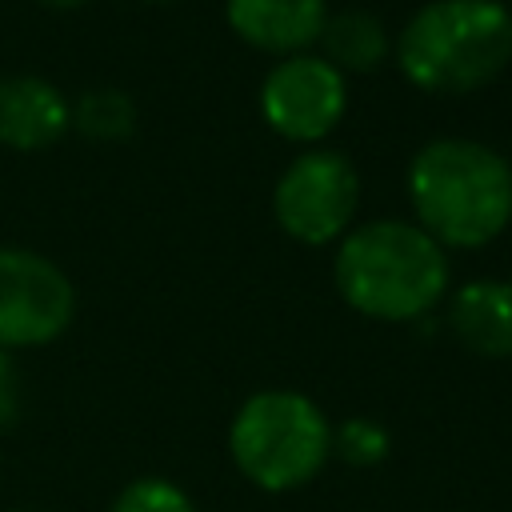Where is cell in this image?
I'll return each instance as SVG.
<instances>
[{
    "mask_svg": "<svg viewBox=\"0 0 512 512\" xmlns=\"http://www.w3.org/2000/svg\"><path fill=\"white\" fill-rule=\"evenodd\" d=\"M408 200L440 248H484L512 224V164L480 140H428L408 164Z\"/></svg>",
    "mask_w": 512,
    "mask_h": 512,
    "instance_id": "6da1fadb",
    "label": "cell"
},
{
    "mask_svg": "<svg viewBox=\"0 0 512 512\" xmlns=\"http://www.w3.org/2000/svg\"><path fill=\"white\" fill-rule=\"evenodd\" d=\"M332 280L340 300L384 324L432 312L448 292V252L408 220H368L340 236Z\"/></svg>",
    "mask_w": 512,
    "mask_h": 512,
    "instance_id": "7a4b0ae2",
    "label": "cell"
},
{
    "mask_svg": "<svg viewBox=\"0 0 512 512\" xmlns=\"http://www.w3.org/2000/svg\"><path fill=\"white\" fill-rule=\"evenodd\" d=\"M396 60L420 92H476L512 64V12L504 0H432L400 28Z\"/></svg>",
    "mask_w": 512,
    "mask_h": 512,
    "instance_id": "3957f363",
    "label": "cell"
},
{
    "mask_svg": "<svg viewBox=\"0 0 512 512\" xmlns=\"http://www.w3.org/2000/svg\"><path fill=\"white\" fill-rule=\"evenodd\" d=\"M228 452L240 476L256 488L292 492L332 460V424L304 392L264 388L236 408Z\"/></svg>",
    "mask_w": 512,
    "mask_h": 512,
    "instance_id": "277c9868",
    "label": "cell"
},
{
    "mask_svg": "<svg viewBox=\"0 0 512 512\" xmlns=\"http://www.w3.org/2000/svg\"><path fill=\"white\" fill-rule=\"evenodd\" d=\"M360 204V176L336 148H304L272 188L276 224L300 244H332L348 232Z\"/></svg>",
    "mask_w": 512,
    "mask_h": 512,
    "instance_id": "5b68a950",
    "label": "cell"
},
{
    "mask_svg": "<svg viewBox=\"0 0 512 512\" xmlns=\"http://www.w3.org/2000/svg\"><path fill=\"white\" fill-rule=\"evenodd\" d=\"M76 288L32 248H0V352L40 348L68 332Z\"/></svg>",
    "mask_w": 512,
    "mask_h": 512,
    "instance_id": "8992f818",
    "label": "cell"
},
{
    "mask_svg": "<svg viewBox=\"0 0 512 512\" xmlns=\"http://www.w3.org/2000/svg\"><path fill=\"white\" fill-rule=\"evenodd\" d=\"M348 108L344 72H336L320 52L284 56L260 84L264 124L292 144H320L336 132Z\"/></svg>",
    "mask_w": 512,
    "mask_h": 512,
    "instance_id": "52a82bcc",
    "label": "cell"
},
{
    "mask_svg": "<svg viewBox=\"0 0 512 512\" xmlns=\"http://www.w3.org/2000/svg\"><path fill=\"white\" fill-rule=\"evenodd\" d=\"M224 16L248 48L284 60L320 40L328 0H224Z\"/></svg>",
    "mask_w": 512,
    "mask_h": 512,
    "instance_id": "ba28073f",
    "label": "cell"
},
{
    "mask_svg": "<svg viewBox=\"0 0 512 512\" xmlns=\"http://www.w3.org/2000/svg\"><path fill=\"white\" fill-rule=\"evenodd\" d=\"M72 128V104L44 76H0V144L44 152Z\"/></svg>",
    "mask_w": 512,
    "mask_h": 512,
    "instance_id": "9c48e42d",
    "label": "cell"
},
{
    "mask_svg": "<svg viewBox=\"0 0 512 512\" xmlns=\"http://www.w3.org/2000/svg\"><path fill=\"white\" fill-rule=\"evenodd\" d=\"M452 336L476 356H512V284L508 280H468L448 300Z\"/></svg>",
    "mask_w": 512,
    "mask_h": 512,
    "instance_id": "30bf717a",
    "label": "cell"
},
{
    "mask_svg": "<svg viewBox=\"0 0 512 512\" xmlns=\"http://www.w3.org/2000/svg\"><path fill=\"white\" fill-rule=\"evenodd\" d=\"M316 44H320V56L336 72H372L392 52V40H388L380 16H372L364 8L328 12Z\"/></svg>",
    "mask_w": 512,
    "mask_h": 512,
    "instance_id": "8fae6325",
    "label": "cell"
},
{
    "mask_svg": "<svg viewBox=\"0 0 512 512\" xmlns=\"http://www.w3.org/2000/svg\"><path fill=\"white\" fill-rule=\"evenodd\" d=\"M72 128L96 144H120L136 132V104L120 88H92L72 104Z\"/></svg>",
    "mask_w": 512,
    "mask_h": 512,
    "instance_id": "7c38bea8",
    "label": "cell"
},
{
    "mask_svg": "<svg viewBox=\"0 0 512 512\" xmlns=\"http://www.w3.org/2000/svg\"><path fill=\"white\" fill-rule=\"evenodd\" d=\"M332 452L348 464V468H376L388 460L392 452V436L380 420L368 416H348L340 428H332Z\"/></svg>",
    "mask_w": 512,
    "mask_h": 512,
    "instance_id": "4fadbf2b",
    "label": "cell"
},
{
    "mask_svg": "<svg viewBox=\"0 0 512 512\" xmlns=\"http://www.w3.org/2000/svg\"><path fill=\"white\" fill-rule=\"evenodd\" d=\"M108 512H200V508L180 484L160 480V476H140L112 500Z\"/></svg>",
    "mask_w": 512,
    "mask_h": 512,
    "instance_id": "5bb4252c",
    "label": "cell"
},
{
    "mask_svg": "<svg viewBox=\"0 0 512 512\" xmlns=\"http://www.w3.org/2000/svg\"><path fill=\"white\" fill-rule=\"evenodd\" d=\"M20 416V376L12 368V352H0V432Z\"/></svg>",
    "mask_w": 512,
    "mask_h": 512,
    "instance_id": "9a60e30c",
    "label": "cell"
},
{
    "mask_svg": "<svg viewBox=\"0 0 512 512\" xmlns=\"http://www.w3.org/2000/svg\"><path fill=\"white\" fill-rule=\"evenodd\" d=\"M44 8H60V12H68V8H80V4H88V0H40Z\"/></svg>",
    "mask_w": 512,
    "mask_h": 512,
    "instance_id": "2e32d148",
    "label": "cell"
},
{
    "mask_svg": "<svg viewBox=\"0 0 512 512\" xmlns=\"http://www.w3.org/2000/svg\"><path fill=\"white\" fill-rule=\"evenodd\" d=\"M152 4H168V0H152Z\"/></svg>",
    "mask_w": 512,
    "mask_h": 512,
    "instance_id": "e0dca14e",
    "label": "cell"
},
{
    "mask_svg": "<svg viewBox=\"0 0 512 512\" xmlns=\"http://www.w3.org/2000/svg\"><path fill=\"white\" fill-rule=\"evenodd\" d=\"M20 512H28V508H20Z\"/></svg>",
    "mask_w": 512,
    "mask_h": 512,
    "instance_id": "ac0fdd59",
    "label": "cell"
}]
</instances>
